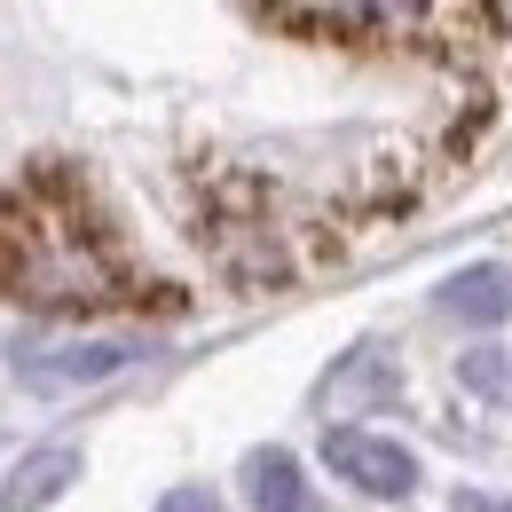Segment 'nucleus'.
Wrapping results in <instances>:
<instances>
[{
  "label": "nucleus",
  "mask_w": 512,
  "mask_h": 512,
  "mask_svg": "<svg viewBox=\"0 0 512 512\" xmlns=\"http://www.w3.org/2000/svg\"><path fill=\"white\" fill-rule=\"evenodd\" d=\"M442 308L465 323H505L512 316V276L505 268H465V276L442 284Z\"/></svg>",
  "instance_id": "7"
},
{
  "label": "nucleus",
  "mask_w": 512,
  "mask_h": 512,
  "mask_svg": "<svg viewBox=\"0 0 512 512\" xmlns=\"http://www.w3.org/2000/svg\"><path fill=\"white\" fill-rule=\"evenodd\" d=\"M323 465H331V473H347L363 497H410V489H418V465H410V449L379 442V434H355V426L323 434Z\"/></svg>",
  "instance_id": "3"
},
{
  "label": "nucleus",
  "mask_w": 512,
  "mask_h": 512,
  "mask_svg": "<svg viewBox=\"0 0 512 512\" xmlns=\"http://www.w3.org/2000/svg\"><path fill=\"white\" fill-rule=\"evenodd\" d=\"M71 481H79V449H32V457L8 473L0 512H40V505H56Z\"/></svg>",
  "instance_id": "5"
},
{
  "label": "nucleus",
  "mask_w": 512,
  "mask_h": 512,
  "mask_svg": "<svg viewBox=\"0 0 512 512\" xmlns=\"http://www.w3.org/2000/svg\"><path fill=\"white\" fill-rule=\"evenodd\" d=\"M134 363L127 339H64V347H32L16 363V379L40 386V394H64V386H95V379H119Z\"/></svg>",
  "instance_id": "4"
},
{
  "label": "nucleus",
  "mask_w": 512,
  "mask_h": 512,
  "mask_svg": "<svg viewBox=\"0 0 512 512\" xmlns=\"http://www.w3.org/2000/svg\"><path fill=\"white\" fill-rule=\"evenodd\" d=\"M276 24L292 32H323V40H363V32H386V40H442L457 32L473 0H260Z\"/></svg>",
  "instance_id": "2"
},
{
  "label": "nucleus",
  "mask_w": 512,
  "mask_h": 512,
  "mask_svg": "<svg viewBox=\"0 0 512 512\" xmlns=\"http://www.w3.org/2000/svg\"><path fill=\"white\" fill-rule=\"evenodd\" d=\"M245 481H253L260 512H316V489L300 481V465H292L284 449H253V457H245Z\"/></svg>",
  "instance_id": "6"
},
{
  "label": "nucleus",
  "mask_w": 512,
  "mask_h": 512,
  "mask_svg": "<svg viewBox=\"0 0 512 512\" xmlns=\"http://www.w3.org/2000/svg\"><path fill=\"white\" fill-rule=\"evenodd\" d=\"M158 512H221L213 489H174V497H158Z\"/></svg>",
  "instance_id": "9"
},
{
  "label": "nucleus",
  "mask_w": 512,
  "mask_h": 512,
  "mask_svg": "<svg viewBox=\"0 0 512 512\" xmlns=\"http://www.w3.org/2000/svg\"><path fill=\"white\" fill-rule=\"evenodd\" d=\"M0 300L32 308H127L134 276L87 197L64 174H40L24 190H0Z\"/></svg>",
  "instance_id": "1"
},
{
  "label": "nucleus",
  "mask_w": 512,
  "mask_h": 512,
  "mask_svg": "<svg viewBox=\"0 0 512 512\" xmlns=\"http://www.w3.org/2000/svg\"><path fill=\"white\" fill-rule=\"evenodd\" d=\"M371 394H386V355L379 347H355V371L339 363V371L323 379V410H339V402L355 410V402H371Z\"/></svg>",
  "instance_id": "8"
},
{
  "label": "nucleus",
  "mask_w": 512,
  "mask_h": 512,
  "mask_svg": "<svg viewBox=\"0 0 512 512\" xmlns=\"http://www.w3.org/2000/svg\"><path fill=\"white\" fill-rule=\"evenodd\" d=\"M457 512H512V505H497V497H465Z\"/></svg>",
  "instance_id": "10"
}]
</instances>
